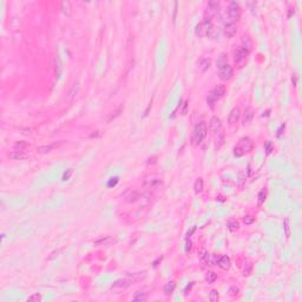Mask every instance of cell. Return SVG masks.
Returning <instances> with one entry per match:
<instances>
[{
  "instance_id": "cell-5",
  "label": "cell",
  "mask_w": 302,
  "mask_h": 302,
  "mask_svg": "<svg viewBox=\"0 0 302 302\" xmlns=\"http://www.w3.org/2000/svg\"><path fill=\"white\" fill-rule=\"evenodd\" d=\"M228 14H229V19L230 23H237L241 18V7L238 5V2L236 1H231L229 4V8H228Z\"/></svg>"
},
{
  "instance_id": "cell-12",
  "label": "cell",
  "mask_w": 302,
  "mask_h": 302,
  "mask_svg": "<svg viewBox=\"0 0 302 302\" xmlns=\"http://www.w3.org/2000/svg\"><path fill=\"white\" fill-rule=\"evenodd\" d=\"M216 264L219 265L221 269H224V270H228L230 267H231V261L228 256H221L217 258L216 261Z\"/></svg>"
},
{
  "instance_id": "cell-37",
  "label": "cell",
  "mask_w": 302,
  "mask_h": 302,
  "mask_svg": "<svg viewBox=\"0 0 302 302\" xmlns=\"http://www.w3.org/2000/svg\"><path fill=\"white\" fill-rule=\"evenodd\" d=\"M254 217H251V216H246L244 219H243V222L246 223V224H251L253 222H254Z\"/></svg>"
},
{
  "instance_id": "cell-16",
  "label": "cell",
  "mask_w": 302,
  "mask_h": 302,
  "mask_svg": "<svg viewBox=\"0 0 302 302\" xmlns=\"http://www.w3.org/2000/svg\"><path fill=\"white\" fill-rule=\"evenodd\" d=\"M175 288H176V282L175 281H170V282H168L164 285V287H163V292H164V294L165 295H171L174 293Z\"/></svg>"
},
{
  "instance_id": "cell-4",
  "label": "cell",
  "mask_w": 302,
  "mask_h": 302,
  "mask_svg": "<svg viewBox=\"0 0 302 302\" xmlns=\"http://www.w3.org/2000/svg\"><path fill=\"white\" fill-rule=\"evenodd\" d=\"M249 48H247V47H244V46H240V47H237V50L235 51V54H234V61L236 63V65H237V68H241L243 66V64L246 63L247 60V57H248V54H249Z\"/></svg>"
},
{
  "instance_id": "cell-20",
  "label": "cell",
  "mask_w": 302,
  "mask_h": 302,
  "mask_svg": "<svg viewBox=\"0 0 302 302\" xmlns=\"http://www.w3.org/2000/svg\"><path fill=\"white\" fill-rule=\"evenodd\" d=\"M122 110H123V106H119V107H118L117 110H114L113 112L110 113V116L107 117V119H106V122H107V123H110V122H112L113 119H116V118H117V117H118V116L121 114Z\"/></svg>"
},
{
  "instance_id": "cell-42",
  "label": "cell",
  "mask_w": 302,
  "mask_h": 302,
  "mask_svg": "<svg viewBox=\"0 0 302 302\" xmlns=\"http://www.w3.org/2000/svg\"><path fill=\"white\" fill-rule=\"evenodd\" d=\"M187 109H188V102H184V105H183V109H182V114L187 113Z\"/></svg>"
},
{
  "instance_id": "cell-19",
  "label": "cell",
  "mask_w": 302,
  "mask_h": 302,
  "mask_svg": "<svg viewBox=\"0 0 302 302\" xmlns=\"http://www.w3.org/2000/svg\"><path fill=\"white\" fill-rule=\"evenodd\" d=\"M253 117H254V111L251 107H248L244 112V118H243V123L244 124H249L250 122L253 121Z\"/></svg>"
},
{
  "instance_id": "cell-7",
  "label": "cell",
  "mask_w": 302,
  "mask_h": 302,
  "mask_svg": "<svg viewBox=\"0 0 302 302\" xmlns=\"http://www.w3.org/2000/svg\"><path fill=\"white\" fill-rule=\"evenodd\" d=\"M226 86H224V85H217L216 87H214V89H212V91L210 92V95H209V96L217 102L219 98H222V97L226 95Z\"/></svg>"
},
{
  "instance_id": "cell-25",
  "label": "cell",
  "mask_w": 302,
  "mask_h": 302,
  "mask_svg": "<svg viewBox=\"0 0 302 302\" xmlns=\"http://www.w3.org/2000/svg\"><path fill=\"white\" fill-rule=\"evenodd\" d=\"M238 228H240V223L237 222V221H229L228 222V229L230 230V231H236V230H238Z\"/></svg>"
},
{
  "instance_id": "cell-17",
  "label": "cell",
  "mask_w": 302,
  "mask_h": 302,
  "mask_svg": "<svg viewBox=\"0 0 302 302\" xmlns=\"http://www.w3.org/2000/svg\"><path fill=\"white\" fill-rule=\"evenodd\" d=\"M78 92H79V83H78V82H76V83L73 84V86L71 87V90L68 91V100H72V99L77 96V93H78Z\"/></svg>"
},
{
  "instance_id": "cell-27",
  "label": "cell",
  "mask_w": 302,
  "mask_h": 302,
  "mask_svg": "<svg viewBox=\"0 0 302 302\" xmlns=\"http://www.w3.org/2000/svg\"><path fill=\"white\" fill-rule=\"evenodd\" d=\"M283 229H285V233H286V237H289L290 236V226H289V219L286 217L285 221H283Z\"/></svg>"
},
{
  "instance_id": "cell-35",
  "label": "cell",
  "mask_w": 302,
  "mask_h": 302,
  "mask_svg": "<svg viewBox=\"0 0 302 302\" xmlns=\"http://www.w3.org/2000/svg\"><path fill=\"white\" fill-rule=\"evenodd\" d=\"M72 174H73V170H72V169H68V170L64 172L63 177H61V180H63V181H68V180H70V177L72 176Z\"/></svg>"
},
{
  "instance_id": "cell-23",
  "label": "cell",
  "mask_w": 302,
  "mask_h": 302,
  "mask_svg": "<svg viewBox=\"0 0 302 302\" xmlns=\"http://www.w3.org/2000/svg\"><path fill=\"white\" fill-rule=\"evenodd\" d=\"M194 190H195L196 194L202 192V190H203V180L202 178H197L196 180L195 184H194Z\"/></svg>"
},
{
  "instance_id": "cell-46",
  "label": "cell",
  "mask_w": 302,
  "mask_h": 302,
  "mask_svg": "<svg viewBox=\"0 0 302 302\" xmlns=\"http://www.w3.org/2000/svg\"><path fill=\"white\" fill-rule=\"evenodd\" d=\"M159 261H162V257H161V258H158L157 261H155V262H153V267H156V265H157V263H158Z\"/></svg>"
},
{
  "instance_id": "cell-40",
  "label": "cell",
  "mask_w": 302,
  "mask_h": 302,
  "mask_svg": "<svg viewBox=\"0 0 302 302\" xmlns=\"http://www.w3.org/2000/svg\"><path fill=\"white\" fill-rule=\"evenodd\" d=\"M107 240H109V237H104V238H100V240H98V241L95 242V244H96V246H99L100 243H105Z\"/></svg>"
},
{
  "instance_id": "cell-11",
  "label": "cell",
  "mask_w": 302,
  "mask_h": 302,
  "mask_svg": "<svg viewBox=\"0 0 302 302\" xmlns=\"http://www.w3.org/2000/svg\"><path fill=\"white\" fill-rule=\"evenodd\" d=\"M65 143L64 141H60L59 143H54V144H48V145H43V146H40V148H38V152L39 153H41V155H44V153H48V152H51V151L54 149V148H58V146H60L63 144Z\"/></svg>"
},
{
  "instance_id": "cell-28",
  "label": "cell",
  "mask_w": 302,
  "mask_h": 302,
  "mask_svg": "<svg viewBox=\"0 0 302 302\" xmlns=\"http://www.w3.org/2000/svg\"><path fill=\"white\" fill-rule=\"evenodd\" d=\"M205 280H207L208 283H212V282H215L217 280V275L214 272H208L207 276H205Z\"/></svg>"
},
{
  "instance_id": "cell-26",
  "label": "cell",
  "mask_w": 302,
  "mask_h": 302,
  "mask_svg": "<svg viewBox=\"0 0 302 302\" xmlns=\"http://www.w3.org/2000/svg\"><path fill=\"white\" fill-rule=\"evenodd\" d=\"M210 64H211V61L209 60V59H203V60L201 61V64H199L201 72H205L208 68H210Z\"/></svg>"
},
{
  "instance_id": "cell-15",
  "label": "cell",
  "mask_w": 302,
  "mask_h": 302,
  "mask_svg": "<svg viewBox=\"0 0 302 302\" xmlns=\"http://www.w3.org/2000/svg\"><path fill=\"white\" fill-rule=\"evenodd\" d=\"M224 139H226V136H224V132L222 131H219L215 134L214 136V142H215V148L216 149H219L223 144H224Z\"/></svg>"
},
{
  "instance_id": "cell-2",
  "label": "cell",
  "mask_w": 302,
  "mask_h": 302,
  "mask_svg": "<svg viewBox=\"0 0 302 302\" xmlns=\"http://www.w3.org/2000/svg\"><path fill=\"white\" fill-rule=\"evenodd\" d=\"M207 132H208V128H207V124L204 122H199L197 124L195 129H194V132H192V136H191V144L194 146H197L203 142V139L207 136Z\"/></svg>"
},
{
  "instance_id": "cell-18",
  "label": "cell",
  "mask_w": 302,
  "mask_h": 302,
  "mask_svg": "<svg viewBox=\"0 0 302 302\" xmlns=\"http://www.w3.org/2000/svg\"><path fill=\"white\" fill-rule=\"evenodd\" d=\"M53 65H54V71H56V76L59 77L61 73V63L58 56L53 57Z\"/></svg>"
},
{
  "instance_id": "cell-3",
  "label": "cell",
  "mask_w": 302,
  "mask_h": 302,
  "mask_svg": "<svg viewBox=\"0 0 302 302\" xmlns=\"http://www.w3.org/2000/svg\"><path fill=\"white\" fill-rule=\"evenodd\" d=\"M253 142L250 141L248 137L246 138H242L241 141L238 142V144L234 148V155L236 157H242L243 155L248 153L253 150Z\"/></svg>"
},
{
  "instance_id": "cell-10",
  "label": "cell",
  "mask_w": 302,
  "mask_h": 302,
  "mask_svg": "<svg viewBox=\"0 0 302 302\" xmlns=\"http://www.w3.org/2000/svg\"><path fill=\"white\" fill-rule=\"evenodd\" d=\"M7 157L10 159H13V161H25V159L30 158L29 153H26L24 151H13V152L8 153Z\"/></svg>"
},
{
  "instance_id": "cell-31",
  "label": "cell",
  "mask_w": 302,
  "mask_h": 302,
  "mask_svg": "<svg viewBox=\"0 0 302 302\" xmlns=\"http://www.w3.org/2000/svg\"><path fill=\"white\" fill-rule=\"evenodd\" d=\"M226 65H228V64H226V57L224 54H221V56H219V59L217 60V68H224Z\"/></svg>"
},
{
  "instance_id": "cell-41",
  "label": "cell",
  "mask_w": 302,
  "mask_h": 302,
  "mask_svg": "<svg viewBox=\"0 0 302 302\" xmlns=\"http://www.w3.org/2000/svg\"><path fill=\"white\" fill-rule=\"evenodd\" d=\"M229 292H230V295H237L240 290H238L237 288H230V290H229Z\"/></svg>"
},
{
  "instance_id": "cell-24",
  "label": "cell",
  "mask_w": 302,
  "mask_h": 302,
  "mask_svg": "<svg viewBox=\"0 0 302 302\" xmlns=\"http://www.w3.org/2000/svg\"><path fill=\"white\" fill-rule=\"evenodd\" d=\"M27 142L25 141H20V142H17V143L13 145V151H23L25 148H27Z\"/></svg>"
},
{
  "instance_id": "cell-33",
  "label": "cell",
  "mask_w": 302,
  "mask_h": 302,
  "mask_svg": "<svg viewBox=\"0 0 302 302\" xmlns=\"http://www.w3.org/2000/svg\"><path fill=\"white\" fill-rule=\"evenodd\" d=\"M208 7H209V11H211V12H217L219 7V4L217 1H210L208 4Z\"/></svg>"
},
{
  "instance_id": "cell-13",
  "label": "cell",
  "mask_w": 302,
  "mask_h": 302,
  "mask_svg": "<svg viewBox=\"0 0 302 302\" xmlns=\"http://www.w3.org/2000/svg\"><path fill=\"white\" fill-rule=\"evenodd\" d=\"M240 117H241V111H240V109H238V107H234V109L230 111L229 117H228L229 124H235V123H237L238 119H240Z\"/></svg>"
},
{
  "instance_id": "cell-32",
  "label": "cell",
  "mask_w": 302,
  "mask_h": 302,
  "mask_svg": "<svg viewBox=\"0 0 302 302\" xmlns=\"http://www.w3.org/2000/svg\"><path fill=\"white\" fill-rule=\"evenodd\" d=\"M209 253L205 249H201L198 251V258L201 260V261H205V260H208L209 258Z\"/></svg>"
},
{
  "instance_id": "cell-1",
  "label": "cell",
  "mask_w": 302,
  "mask_h": 302,
  "mask_svg": "<svg viewBox=\"0 0 302 302\" xmlns=\"http://www.w3.org/2000/svg\"><path fill=\"white\" fill-rule=\"evenodd\" d=\"M145 275H146V273L143 272V273H136V274H132V275H129L128 277H125V279H122V280H118V281H116L112 285V289L114 288H128L129 286H131V285H134V283H136L138 281H141V280H143L145 277Z\"/></svg>"
},
{
  "instance_id": "cell-47",
  "label": "cell",
  "mask_w": 302,
  "mask_h": 302,
  "mask_svg": "<svg viewBox=\"0 0 302 302\" xmlns=\"http://www.w3.org/2000/svg\"><path fill=\"white\" fill-rule=\"evenodd\" d=\"M98 132H99V131H97V134H92V135H91V138H93V137H97V136H99V134H98Z\"/></svg>"
},
{
  "instance_id": "cell-38",
  "label": "cell",
  "mask_w": 302,
  "mask_h": 302,
  "mask_svg": "<svg viewBox=\"0 0 302 302\" xmlns=\"http://www.w3.org/2000/svg\"><path fill=\"white\" fill-rule=\"evenodd\" d=\"M272 151H273V144L270 142H268V143L265 144V152H267V155H269Z\"/></svg>"
},
{
  "instance_id": "cell-14",
  "label": "cell",
  "mask_w": 302,
  "mask_h": 302,
  "mask_svg": "<svg viewBox=\"0 0 302 302\" xmlns=\"http://www.w3.org/2000/svg\"><path fill=\"white\" fill-rule=\"evenodd\" d=\"M236 31H237L236 24H234V23H226V25H224V34H226V37L233 38L235 34H236Z\"/></svg>"
},
{
  "instance_id": "cell-45",
  "label": "cell",
  "mask_w": 302,
  "mask_h": 302,
  "mask_svg": "<svg viewBox=\"0 0 302 302\" xmlns=\"http://www.w3.org/2000/svg\"><path fill=\"white\" fill-rule=\"evenodd\" d=\"M293 84H294V86H296V84H297V77L294 76V80H293Z\"/></svg>"
},
{
  "instance_id": "cell-9",
  "label": "cell",
  "mask_w": 302,
  "mask_h": 302,
  "mask_svg": "<svg viewBox=\"0 0 302 302\" xmlns=\"http://www.w3.org/2000/svg\"><path fill=\"white\" fill-rule=\"evenodd\" d=\"M221 128H222V123H221V119H219L217 116H214L211 117V119L209 122V129L210 131H212L214 134L221 131Z\"/></svg>"
},
{
  "instance_id": "cell-36",
  "label": "cell",
  "mask_w": 302,
  "mask_h": 302,
  "mask_svg": "<svg viewBox=\"0 0 302 302\" xmlns=\"http://www.w3.org/2000/svg\"><path fill=\"white\" fill-rule=\"evenodd\" d=\"M41 295L40 294H33V295H31L30 297H29V301H31V302H39V301H41Z\"/></svg>"
},
{
  "instance_id": "cell-39",
  "label": "cell",
  "mask_w": 302,
  "mask_h": 302,
  "mask_svg": "<svg viewBox=\"0 0 302 302\" xmlns=\"http://www.w3.org/2000/svg\"><path fill=\"white\" fill-rule=\"evenodd\" d=\"M117 182H118V178H117V177H114V178H111V181L107 183V185H109V187L116 185V184H117Z\"/></svg>"
},
{
  "instance_id": "cell-43",
  "label": "cell",
  "mask_w": 302,
  "mask_h": 302,
  "mask_svg": "<svg viewBox=\"0 0 302 302\" xmlns=\"http://www.w3.org/2000/svg\"><path fill=\"white\" fill-rule=\"evenodd\" d=\"M283 130H285V124L280 126V129H279V130H277V134H276V136H277V137L281 136V134H282V131H283Z\"/></svg>"
},
{
  "instance_id": "cell-34",
  "label": "cell",
  "mask_w": 302,
  "mask_h": 302,
  "mask_svg": "<svg viewBox=\"0 0 302 302\" xmlns=\"http://www.w3.org/2000/svg\"><path fill=\"white\" fill-rule=\"evenodd\" d=\"M219 292L216 290V289H212L211 292H210V295H209V299H210V301L211 302H217L219 300Z\"/></svg>"
},
{
  "instance_id": "cell-44",
  "label": "cell",
  "mask_w": 302,
  "mask_h": 302,
  "mask_svg": "<svg viewBox=\"0 0 302 302\" xmlns=\"http://www.w3.org/2000/svg\"><path fill=\"white\" fill-rule=\"evenodd\" d=\"M190 249H191V242L188 241V242H187V247H185V250H187V251H189Z\"/></svg>"
},
{
  "instance_id": "cell-29",
  "label": "cell",
  "mask_w": 302,
  "mask_h": 302,
  "mask_svg": "<svg viewBox=\"0 0 302 302\" xmlns=\"http://www.w3.org/2000/svg\"><path fill=\"white\" fill-rule=\"evenodd\" d=\"M132 300L134 301H146V295L144 293H141V292H137L136 294L134 295Z\"/></svg>"
},
{
  "instance_id": "cell-21",
  "label": "cell",
  "mask_w": 302,
  "mask_h": 302,
  "mask_svg": "<svg viewBox=\"0 0 302 302\" xmlns=\"http://www.w3.org/2000/svg\"><path fill=\"white\" fill-rule=\"evenodd\" d=\"M60 8L65 15L70 14V12H71V4H70V1H63L60 4Z\"/></svg>"
},
{
  "instance_id": "cell-6",
  "label": "cell",
  "mask_w": 302,
  "mask_h": 302,
  "mask_svg": "<svg viewBox=\"0 0 302 302\" xmlns=\"http://www.w3.org/2000/svg\"><path fill=\"white\" fill-rule=\"evenodd\" d=\"M233 75H234V70H233L231 66H229V65H226L224 68H219V79H221V80L226 82V80H229V79L233 77Z\"/></svg>"
},
{
  "instance_id": "cell-8",
  "label": "cell",
  "mask_w": 302,
  "mask_h": 302,
  "mask_svg": "<svg viewBox=\"0 0 302 302\" xmlns=\"http://www.w3.org/2000/svg\"><path fill=\"white\" fill-rule=\"evenodd\" d=\"M139 197H141L139 191L136 190V189H131V190L128 191V194L124 196V199H125L126 203H135L136 201L139 199Z\"/></svg>"
},
{
  "instance_id": "cell-30",
  "label": "cell",
  "mask_w": 302,
  "mask_h": 302,
  "mask_svg": "<svg viewBox=\"0 0 302 302\" xmlns=\"http://www.w3.org/2000/svg\"><path fill=\"white\" fill-rule=\"evenodd\" d=\"M265 197H267V192H265V190H261V191H260V194H258V201H257L258 207H261V205L264 203Z\"/></svg>"
},
{
  "instance_id": "cell-22",
  "label": "cell",
  "mask_w": 302,
  "mask_h": 302,
  "mask_svg": "<svg viewBox=\"0 0 302 302\" xmlns=\"http://www.w3.org/2000/svg\"><path fill=\"white\" fill-rule=\"evenodd\" d=\"M195 33H196L198 37H205L207 33H205V30H204V26L202 23L197 24L196 27H195Z\"/></svg>"
}]
</instances>
